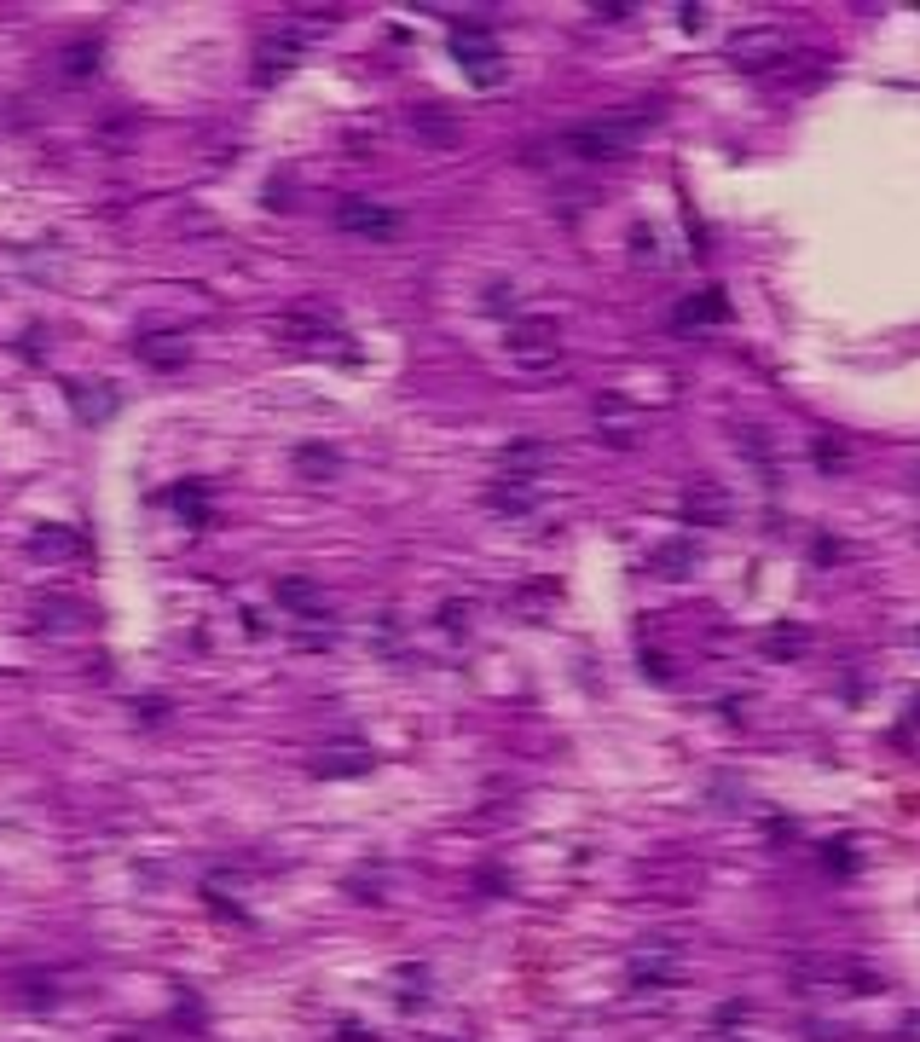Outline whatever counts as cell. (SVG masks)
I'll list each match as a JSON object with an SVG mask.
<instances>
[{
	"mask_svg": "<svg viewBox=\"0 0 920 1042\" xmlns=\"http://www.w3.org/2000/svg\"><path fill=\"white\" fill-rule=\"evenodd\" d=\"M486 504H493V510H510V516H521V510L538 504V487H533V481H504V487H493V493H486Z\"/></svg>",
	"mask_w": 920,
	"mask_h": 1042,
	"instance_id": "12",
	"label": "cell"
},
{
	"mask_svg": "<svg viewBox=\"0 0 920 1042\" xmlns=\"http://www.w3.org/2000/svg\"><path fill=\"white\" fill-rule=\"evenodd\" d=\"M446 631H452V637H463V603H452V608H446Z\"/></svg>",
	"mask_w": 920,
	"mask_h": 1042,
	"instance_id": "23",
	"label": "cell"
},
{
	"mask_svg": "<svg viewBox=\"0 0 920 1042\" xmlns=\"http://www.w3.org/2000/svg\"><path fill=\"white\" fill-rule=\"evenodd\" d=\"M816 463H822V470H840V446H828V440H816Z\"/></svg>",
	"mask_w": 920,
	"mask_h": 1042,
	"instance_id": "22",
	"label": "cell"
},
{
	"mask_svg": "<svg viewBox=\"0 0 920 1042\" xmlns=\"http://www.w3.org/2000/svg\"><path fill=\"white\" fill-rule=\"evenodd\" d=\"M301 53H307V35L301 30H290V23H284V30H266L261 47H255V81H266V88H273V81H284L290 70L301 64Z\"/></svg>",
	"mask_w": 920,
	"mask_h": 1042,
	"instance_id": "4",
	"label": "cell"
},
{
	"mask_svg": "<svg viewBox=\"0 0 920 1042\" xmlns=\"http://www.w3.org/2000/svg\"><path fill=\"white\" fill-rule=\"evenodd\" d=\"M805 643H811V637H805L799 625H788V631H770V637H764V648H770V655H776V660H781V655H799Z\"/></svg>",
	"mask_w": 920,
	"mask_h": 1042,
	"instance_id": "20",
	"label": "cell"
},
{
	"mask_svg": "<svg viewBox=\"0 0 920 1042\" xmlns=\"http://www.w3.org/2000/svg\"><path fill=\"white\" fill-rule=\"evenodd\" d=\"M417 133L435 145H458V122H446V110H417Z\"/></svg>",
	"mask_w": 920,
	"mask_h": 1042,
	"instance_id": "18",
	"label": "cell"
},
{
	"mask_svg": "<svg viewBox=\"0 0 920 1042\" xmlns=\"http://www.w3.org/2000/svg\"><path fill=\"white\" fill-rule=\"evenodd\" d=\"M93 70H99V41H76V47L64 53V76H70V81H88Z\"/></svg>",
	"mask_w": 920,
	"mask_h": 1042,
	"instance_id": "16",
	"label": "cell"
},
{
	"mask_svg": "<svg viewBox=\"0 0 920 1042\" xmlns=\"http://www.w3.org/2000/svg\"><path fill=\"white\" fill-rule=\"evenodd\" d=\"M336 226L342 232H353V238H400V208H388V203H371V198H342L336 203Z\"/></svg>",
	"mask_w": 920,
	"mask_h": 1042,
	"instance_id": "5",
	"label": "cell"
},
{
	"mask_svg": "<svg viewBox=\"0 0 920 1042\" xmlns=\"http://www.w3.org/2000/svg\"><path fill=\"white\" fill-rule=\"evenodd\" d=\"M168 504H174L186 521H203V516H208V498H203V487H198V481H180L174 493H168Z\"/></svg>",
	"mask_w": 920,
	"mask_h": 1042,
	"instance_id": "17",
	"label": "cell"
},
{
	"mask_svg": "<svg viewBox=\"0 0 920 1042\" xmlns=\"http://www.w3.org/2000/svg\"><path fill=\"white\" fill-rule=\"evenodd\" d=\"M452 53H458V64L469 70L475 88H498V81H504V53H498V41H493L486 23H458V30H452Z\"/></svg>",
	"mask_w": 920,
	"mask_h": 1042,
	"instance_id": "2",
	"label": "cell"
},
{
	"mask_svg": "<svg viewBox=\"0 0 920 1042\" xmlns=\"http://www.w3.org/2000/svg\"><path fill=\"white\" fill-rule=\"evenodd\" d=\"M510 360L527 371H550L561 360V330L556 318H515L510 325Z\"/></svg>",
	"mask_w": 920,
	"mask_h": 1042,
	"instance_id": "3",
	"label": "cell"
},
{
	"mask_svg": "<svg viewBox=\"0 0 920 1042\" xmlns=\"http://www.w3.org/2000/svg\"><path fill=\"white\" fill-rule=\"evenodd\" d=\"M648 122H654L648 110H613V116H596V122H585V128H568L556 140V151L579 157V163H613V157H625L643 140Z\"/></svg>",
	"mask_w": 920,
	"mask_h": 1042,
	"instance_id": "1",
	"label": "cell"
},
{
	"mask_svg": "<svg viewBox=\"0 0 920 1042\" xmlns=\"http://www.w3.org/2000/svg\"><path fill=\"white\" fill-rule=\"evenodd\" d=\"M730 318V301H723V290H701V296L678 301V313H671V330H683V336H695V330H713Z\"/></svg>",
	"mask_w": 920,
	"mask_h": 1042,
	"instance_id": "9",
	"label": "cell"
},
{
	"mask_svg": "<svg viewBox=\"0 0 920 1042\" xmlns=\"http://www.w3.org/2000/svg\"><path fill=\"white\" fill-rule=\"evenodd\" d=\"M296 470L307 475V481H330V475H336V452L307 440V446H296Z\"/></svg>",
	"mask_w": 920,
	"mask_h": 1042,
	"instance_id": "14",
	"label": "cell"
},
{
	"mask_svg": "<svg viewBox=\"0 0 920 1042\" xmlns=\"http://www.w3.org/2000/svg\"><path fill=\"white\" fill-rule=\"evenodd\" d=\"M781 58H788V35L770 30V23H753V30L730 35V64H741V70H776Z\"/></svg>",
	"mask_w": 920,
	"mask_h": 1042,
	"instance_id": "6",
	"label": "cell"
},
{
	"mask_svg": "<svg viewBox=\"0 0 920 1042\" xmlns=\"http://www.w3.org/2000/svg\"><path fill=\"white\" fill-rule=\"evenodd\" d=\"M278 336L284 342H296V348H313V353H336V348H348V336H342L336 325H330L318 308H301V313H290V318H278Z\"/></svg>",
	"mask_w": 920,
	"mask_h": 1042,
	"instance_id": "7",
	"label": "cell"
},
{
	"mask_svg": "<svg viewBox=\"0 0 920 1042\" xmlns=\"http://www.w3.org/2000/svg\"><path fill=\"white\" fill-rule=\"evenodd\" d=\"M273 597L290 608V614H301V620H313V625H325V620H330V597H325V585L301 580V573L278 580V585H273Z\"/></svg>",
	"mask_w": 920,
	"mask_h": 1042,
	"instance_id": "8",
	"label": "cell"
},
{
	"mask_svg": "<svg viewBox=\"0 0 920 1042\" xmlns=\"http://www.w3.org/2000/svg\"><path fill=\"white\" fill-rule=\"evenodd\" d=\"M596 423L613 435V446H631L637 440V423H631V411H625L620 400H603V406H596Z\"/></svg>",
	"mask_w": 920,
	"mask_h": 1042,
	"instance_id": "15",
	"label": "cell"
},
{
	"mask_svg": "<svg viewBox=\"0 0 920 1042\" xmlns=\"http://www.w3.org/2000/svg\"><path fill=\"white\" fill-rule=\"evenodd\" d=\"M544 458H550V452L538 446V440H515V446L504 452V470H538Z\"/></svg>",
	"mask_w": 920,
	"mask_h": 1042,
	"instance_id": "19",
	"label": "cell"
},
{
	"mask_svg": "<svg viewBox=\"0 0 920 1042\" xmlns=\"http://www.w3.org/2000/svg\"><path fill=\"white\" fill-rule=\"evenodd\" d=\"M723 516H730V498H723L718 487H695V493L683 498V521H695V527H718Z\"/></svg>",
	"mask_w": 920,
	"mask_h": 1042,
	"instance_id": "11",
	"label": "cell"
},
{
	"mask_svg": "<svg viewBox=\"0 0 920 1042\" xmlns=\"http://www.w3.org/2000/svg\"><path fill=\"white\" fill-rule=\"evenodd\" d=\"M365 765H371V753H365L359 741H348V747H330V753H318V770H325V776H336V770H342V776H359Z\"/></svg>",
	"mask_w": 920,
	"mask_h": 1042,
	"instance_id": "13",
	"label": "cell"
},
{
	"mask_svg": "<svg viewBox=\"0 0 920 1042\" xmlns=\"http://www.w3.org/2000/svg\"><path fill=\"white\" fill-rule=\"evenodd\" d=\"M689 562H695V550L683 545V538H678V545H666V550H654V568H660V573H683Z\"/></svg>",
	"mask_w": 920,
	"mask_h": 1042,
	"instance_id": "21",
	"label": "cell"
},
{
	"mask_svg": "<svg viewBox=\"0 0 920 1042\" xmlns=\"http://www.w3.org/2000/svg\"><path fill=\"white\" fill-rule=\"evenodd\" d=\"M139 360L151 365V371H180V365L191 360L186 330H145V336H139Z\"/></svg>",
	"mask_w": 920,
	"mask_h": 1042,
	"instance_id": "10",
	"label": "cell"
}]
</instances>
